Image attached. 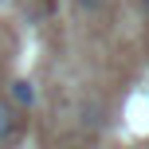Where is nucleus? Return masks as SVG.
Returning a JSON list of instances; mask_svg holds the SVG:
<instances>
[{"instance_id": "nucleus-3", "label": "nucleus", "mask_w": 149, "mask_h": 149, "mask_svg": "<svg viewBox=\"0 0 149 149\" xmlns=\"http://www.w3.org/2000/svg\"><path fill=\"white\" fill-rule=\"evenodd\" d=\"M102 4H106V0H71V8H74V12H82V16L102 12Z\"/></svg>"}, {"instance_id": "nucleus-1", "label": "nucleus", "mask_w": 149, "mask_h": 149, "mask_svg": "<svg viewBox=\"0 0 149 149\" xmlns=\"http://www.w3.org/2000/svg\"><path fill=\"white\" fill-rule=\"evenodd\" d=\"M16 126H20V114H16V106L8 102V98H0V145H4L8 137H16Z\"/></svg>"}, {"instance_id": "nucleus-4", "label": "nucleus", "mask_w": 149, "mask_h": 149, "mask_svg": "<svg viewBox=\"0 0 149 149\" xmlns=\"http://www.w3.org/2000/svg\"><path fill=\"white\" fill-rule=\"evenodd\" d=\"M141 4H145V12H149V0H141Z\"/></svg>"}, {"instance_id": "nucleus-2", "label": "nucleus", "mask_w": 149, "mask_h": 149, "mask_svg": "<svg viewBox=\"0 0 149 149\" xmlns=\"http://www.w3.org/2000/svg\"><path fill=\"white\" fill-rule=\"evenodd\" d=\"M36 102V90H31L28 79H16L12 82V106H31Z\"/></svg>"}]
</instances>
